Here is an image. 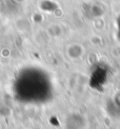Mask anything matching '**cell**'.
<instances>
[{
	"label": "cell",
	"mask_w": 120,
	"mask_h": 129,
	"mask_svg": "<svg viewBox=\"0 0 120 129\" xmlns=\"http://www.w3.org/2000/svg\"><path fill=\"white\" fill-rule=\"evenodd\" d=\"M117 29H118V38L120 39V16L117 19Z\"/></svg>",
	"instance_id": "obj_2"
},
{
	"label": "cell",
	"mask_w": 120,
	"mask_h": 129,
	"mask_svg": "<svg viewBox=\"0 0 120 129\" xmlns=\"http://www.w3.org/2000/svg\"><path fill=\"white\" fill-rule=\"evenodd\" d=\"M28 71L21 74L17 80L16 93L25 102H40V100H44L51 87L50 82L42 72H38V69L30 68Z\"/></svg>",
	"instance_id": "obj_1"
}]
</instances>
